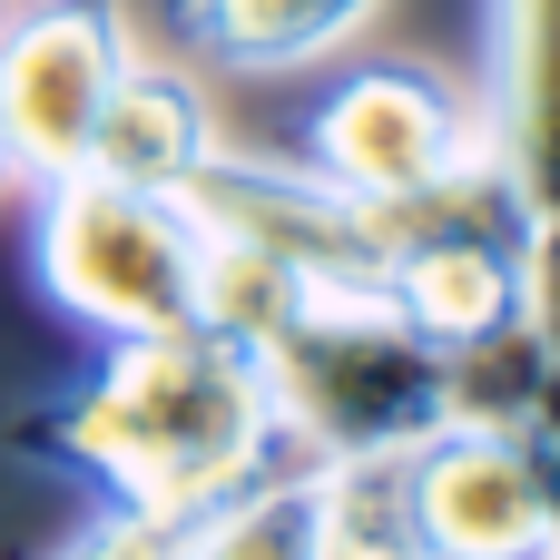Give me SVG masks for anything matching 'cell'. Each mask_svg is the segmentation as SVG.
I'll list each match as a JSON object with an SVG mask.
<instances>
[{
	"label": "cell",
	"mask_w": 560,
	"mask_h": 560,
	"mask_svg": "<svg viewBox=\"0 0 560 560\" xmlns=\"http://www.w3.org/2000/svg\"><path fill=\"white\" fill-rule=\"evenodd\" d=\"M30 266L49 285L59 315H79L89 335H177L207 325V276H217V236L187 197L158 187H118V177H49L39 217H30Z\"/></svg>",
	"instance_id": "obj_2"
},
{
	"label": "cell",
	"mask_w": 560,
	"mask_h": 560,
	"mask_svg": "<svg viewBox=\"0 0 560 560\" xmlns=\"http://www.w3.org/2000/svg\"><path fill=\"white\" fill-rule=\"evenodd\" d=\"M10 443L79 472L108 512L197 522L207 502L256 482L295 433L276 413L266 364L226 325H177V335H118L98 374L20 413Z\"/></svg>",
	"instance_id": "obj_1"
},
{
	"label": "cell",
	"mask_w": 560,
	"mask_h": 560,
	"mask_svg": "<svg viewBox=\"0 0 560 560\" xmlns=\"http://www.w3.org/2000/svg\"><path fill=\"white\" fill-rule=\"evenodd\" d=\"M177 560H335V463L285 443L256 482L187 522Z\"/></svg>",
	"instance_id": "obj_9"
},
{
	"label": "cell",
	"mask_w": 560,
	"mask_h": 560,
	"mask_svg": "<svg viewBox=\"0 0 560 560\" xmlns=\"http://www.w3.org/2000/svg\"><path fill=\"white\" fill-rule=\"evenodd\" d=\"M492 158V118L443 79V69H413V59H374V69H345L315 108H305V167L354 197V207H404V197H433L453 177H472Z\"/></svg>",
	"instance_id": "obj_4"
},
{
	"label": "cell",
	"mask_w": 560,
	"mask_h": 560,
	"mask_svg": "<svg viewBox=\"0 0 560 560\" xmlns=\"http://www.w3.org/2000/svg\"><path fill=\"white\" fill-rule=\"evenodd\" d=\"M128 10L118 0H20L0 10V138L10 177L49 187L89 158V128L128 69Z\"/></svg>",
	"instance_id": "obj_5"
},
{
	"label": "cell",
	"mask_w": 560,
	"mask_h": 560,
	"mask_svg": "<svg viewBox=\"0 0 560 560\" xmlns=\"http://www.w3.org/2000/svg\"><path fill=\"white\" fill-rule=\"evenodd\" d=\"M335 560H423L404 522V463H335Z\"/></svg>",
	"instance_id": "obj_11"
},
{
	"label": "cell",
	"mask_w": 560,
	"mask_h": 560,
	"mask_svg": "<svg viewBox=\"0 0 560 560\" xmlns=\"http://www.w3.org/2000/svg\"><path fill=\"white\" fill-rule=\"evenodd\" d=\"M0 187H10V138H0Z\"/></svg>",
	"instance_id": "obj_15"
},
{
	"label": "cell",
	"mask_w": 560,
	"mask_h": 560,
	"mask_svg": "<svg viewBox=\"0 0 560 560\" xmlns=\"http://www.w3.org/2000/svg\"><path fill=\"white\" fill-rule=\"evenodd\" d=\"M492 158L532 217V236L560 226V0H502V118Z\"/></svg>",
	"instance_id": "obj_8"
},
{
	"label": "cell",
	"mask_w": 560,
	"mask_h": 560,
	"mask_svg": "<svg viewBox=\"0 0 560 560\" xmlns=\"http://www.w3.org/2000/svg\"><path fill=\"white\" fill-rule=\"evenodd\" d=\"M217 158V118L197 98V79L158 69V59H128L98 128H89V177H118V187H158V197H187V177Z\"/></svg>",
	"instance_id": "obj_7"
},
{
	"label": "cell",
	"mask_w": 560,
	"mask_h": 560,
	"mask_svg": "<svg viewBox=\"0 0 560 560\" xmlns=\"http://www.w3.org/2000/svg\"><path fill=\"white\" fill-rule=\"evenodd\" d=\"M522 325H532V345L560 364V226H541L532 256H522Z\"/></svg>",
	"instance_id": "obj_14"
},
{
	"label": "cell",
	"mask_w": 560,
	"mask_h": 560,
	"mask_svg": "<svg viewBox=\"0 0 560 560\" xmlns=\"http://www.w3.org/2000/svg\"><path fill=\"white\" fill-rule=\"evenodd\" d=\"M512 433H522V453H532V472H541V512H551V560H560V364H551V354H541V374H532V394H522Z\"/></svg>",
	"instance_id": "obj_12"
},
{
	"label": "cell",
	"mask_w": 560,
	"mask_h": 560,
	"mask_svg": "<svg viewBox=\"0 0 560 560\" xmlns=\"http://www.w3.org/2000/svg\"><path fill=\"white\" fill-rule=\"evenodd\" d=\"M404 522L423 560H551L541 472L512 423H453L404 453Z\"/></svg>",
	"instance_id": "obj_6"
},
{
	"label": "cell",
	"mask_w": 560,
	"mask_h": 560,
	"mask_svg": "<svg viewBox=\"0 0 560 560\" xmlns=\"http://www.w3.org/2000/svg\"><path fill=\"white\" fill-rule=\"evenodd\" d=\"M384 226V266H374V295L433 335V345H492L522 325V256H532V217L502 177V158H482L472 177L433 187V197H404V207H374Z\"/></svg>",
	"instance_id": "obj_3"
},
{
	"label": "cell",
	"mask_w": 560,
	"mask_h": 560,
	"mask_svg": "<svg viewBox=\"0 0 560 560\" xmlns=\"http://www.w3.org/2000/svg\"><path fill=\"white\" fill-rule=\"evenodd\" d=\"M374 10H384V0H177V30H187V49L217 59V69L276 79V69L335 59Z\"/></svg>",
	"instance_id": "obj_10"
},
{
	"label": "cell",
	"mask_w": 560,
	"mask_h": 560,
	"mask_svg": "<svg viewBox=\"0 0 560 560\" xmlns=\"http://www.w3.org/2000/svg\"><path fill=\"white\" fill-rule=\"evenodd\" d=\"M187 522H148V512H108L98 532H79L59 560H177Z\"/></svg>",
	"instance_id": "obj_13"
},
{
	"label": "cell",
	"mask_w": 560,
	"mask_h": 560,
	"mask_svg": "<svg viewBox=\"0 0 560 560\" xmlns=\"http://www.w3.org/2000/svg\"><path fill=\"white\" fill-rule=\"evenodd\" d=\"M0 10H10V0H0Z\"/></svg>",
	"instance_id": "obj_16"
}]
</instances>
